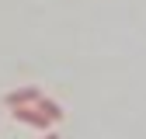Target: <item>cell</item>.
<instances>
[{"label":"cell","mask_w":146,"mask_h":139,"mask_svg":"<svg viewBox=\"0 0 146 139\" xmlns=\"http://www.w3.org/2000/svg\"><path fill=\"white\" fill-rule=\"evenodd\" d=\"M11 115H14L17 122H25V125H31V129H49V125H52V122H49V118H45L42 111L28 108V104H17V108H14Z\"/></svg>","instance_id":"cell-1"},{"label":"cell","mask_w":146,"mask_h":139,"mask_svg":"<svg viewBox=\"0 0 146 139\" xmlns=\"http://www.w3.org/2000/svg\"><path fill=\"white\" fill-rule=\"evenodd\" d=\"M4 101H7V108H17V104H35V101H38V87H21V91H11Z\"/></svg>","instance_id":"cell-2"},{"label":"cell","mask_w":146,"mask_h":139,"mask_svg":"<svg viewBox=\"0 0 146 139\" xmlns=\"http://www.w3.org/2000/svg\"><path fill=\"white\" fill-rule=\"evenodd\" d=\"M45 139H59V136H56V132H45Z\"/></svg>","instance_id":"cell-4"},{"label":"cell","mask_w":146,"mask_h":139,"mask_svg":"<svg viewBox=\"0 0 146 139\" xmlns=\"http://www.w3.org/2000/svg\"><path fill=\"white\" fill-rule=\"evenodd\" d=\"M35 111H42V115H45L49 122H63V108H59L56 101L42 97V94H38V101H35Z\"/></svg>","instance_id":"cell-3"}]
</instances>
